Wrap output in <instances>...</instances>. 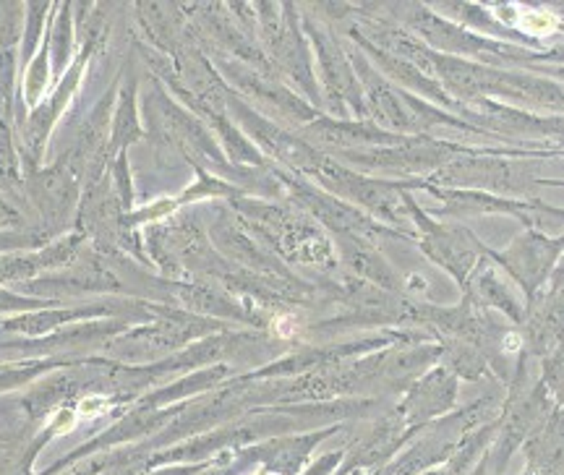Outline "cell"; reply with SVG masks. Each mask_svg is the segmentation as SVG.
I'll return each instance as SVG.
<instances>
[{
  "label": "cell",
  "instance_id": "obj_1",
  "mask_svg": "<svg viewBox=\"0 0 564 475\" xmlns=\"http://www.w3.org/2000/svg\"><path fill=\"white\" fill-rule=\"evenodd\" d=\"M107 410H110V403H107L105 397H97V394H92V397H84L82 403H79V410H76V416L79 418H100L105 416Z\"/></svg>",
  "mask_w": 564,
  "mask_h": 475
},
{
  "label": "cell",
  "instance_id": "obj_2",
  "mask_svg": "<svg viewBox=\"0 0 564 475\" xmlns=\"http://www.w3.org/2000/svg\"><path fill=\"white\" fill-rule=\"evenodd\" d=\"M272 332L277 334V337H282V340H290V337H295V334L301 332V319L293 316V313L277 316V319L272 321Z\"/></svg>",
  "mask_w": 564,
  "mask_h": 475
},
{
  "label": "cell",
  "instance_id": "obj_3",
  "mask_svg": "<svg viewBox=\"0 0 564 475\" xmlns=\"http://www.w3.org/2000/svg\"><path fill=\"white\" fill-rule=\"evenodd\" d=\"M76 420H79V418L73 416V413H66V410H63V413H58L55 420H53V431H55V434H68V431L76 428Z\"/></svg>",
  "mask_w": 564,
  "mask_h": 475
},
{
  "label": "cell",
  "instance_id": "obj_4",
  "mask_svg": "<svg viewBox=\"0 0 564 475\" xmlns=\"http://www.w3.org/2000/svg\"><path fill=\"white\" fill-rule=\"evenodd\" d=\"M517 347H520V337H517V334H509V337L505 340V350L507 353H512V350H517Z\"/></svg>",
  "mask_w": 564,
  "mask_h": 475
},
{
  "label": "cell",
  "instance_id": "obj_5",
  "mask_svg": "<svg viewBox=\"0 0 564 475\" xmlns=\"http://www.w3.org/2000/svg\"><path fill=\"white\" fill-rule=\"evenodd\" d=\"M254 475H272V473H267V470H258V473H254Z\"/></svg>",
  "mask_w": 564,
  "mask_h": 475
}]
</instances>
